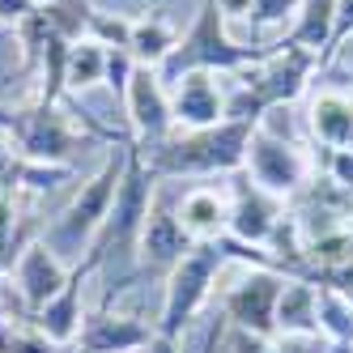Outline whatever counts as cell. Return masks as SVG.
Masks as SVG:
<instances>
[{
    "mask_svg": "<svg viewBox=\"0 0 353 353\" xmlns=\"http://www.w3.org/2000/svg\"><path fill=\"white\" fill-rule=\"evenodd\" d=\"M256 123L221 119L209 128H174L158 149H149L145 162L158 179H217V174H239L247 162V145Z\"/></svg>",
    "mask_w": 353,
    "mask_h": 353,
    "instance_id": "1",
    "label": "cell"
},
{
    "mask_svg": "<svg viewBox=\"0 0 353 353\" xmlns=\"http://www.w3.org/2000/svg\"><path fill=\"white\" fill-rule=\"evenodd\" d=\"M123 162H128V141L115 145L111 154L103 158V166H98L90 179L77 183V192L68 196V205L56 213V221L47 225V247L60 251V256L72 264L90 256V247L98 239V230H103V221L111 213V200H115V188H119V174H123Z\"/></svg>",
    "mask_w": 353,
    "mask_h": 353,
    "instance_id": "2",
    "label": "cell"
},
{
    "mask_svg": "<svg viewBox=\"0 0 353 353\" xmlns=\"http://www.w3.org/2000/svg\"><path fill=\"white\" fill-rule=\"evenodd\" d=\"M77 119L64 111V98H60V103H39V98H34V103L21 107V111H0V132L13 141V149L26 162L72 166L77 149L98 141L90 128H77Z\"/></svg>",
    "mask_w": 353,
    "mask_h": 353,
    "instance_id": "3",
    "label": "cell"
},
{
    "mask_svg": "<svg viewBox=\"0 0 353 353\" xmlns=\"http://www.w3.org/2000/svg\"><path fill=\"white\" fill-rule=\"evenodd\" d=\"M256 56H260L256 47H243L230 34V21L217 13L213 0H205V5L196 9V21L188 26V34H179V47L170 52V60L158 72H162V81H174V77L196 72V68L217 72V77H234V72H243Z\"/></svg>",
    "mask_w": 353,
    "mask_h": 353,
    "instance_id": "4",
    "label": "cell"
},
{
    "mask_svg": "<svg viewBox=\"0 0 353 353\" xmlns=\"http://www.w3.org/2000/svg\"><path fill=\"white\" fill-rule=\"evenodd\" d=\"M230 264L221 243H196L188 256L166 272V290H162V315L154 323V332L166 341H179L188 332V323L209 307L217 272Z\"/></svg>",
    "mask_w": 353,
    "mask_h": 353,
    "instance_id": "5",
    "label": "cell"
},
{
    "mask_svg": "<svg viewBox=\"0 0 353 353\" xmlns=\"http://www.w3.org/2000/svg\"><path fill=\"white\" fill-rule=\"evenodd\" d=\"M158 174L154 166L145 162V154L128 141V162H123V174H119V188H115V200H111V213L103 221V230H98L94 247H90V260L103 264L115 247H132L137 243V230L154 205V192H158Z\"/></svg>",
    "mask_w": 353,
    "mask_h": 353,
    "instance_id": "6",
    "label": "cell"
},
{
    "mask_svg": "<svg viewBox=\"0 0 353 353\" xmlns=\"http://www.w3.org/2000/svg\"><path fill=\"white\" fill-rule=\"evenodd\" d=\"M315 72H319V60L311 52H302L294 43H281V47L260 52L243 72H234V77L256 94V103L268 111V107H294L298 98L307 94Z\"/></svg>",
    "mask_w": 353,
    "mask_h": 353,
    "instance_id": "7",
    "label": "cell"
},
{
    "mask_svg": "<svg viewBox=\"0 0 353 353\" xmlns=\"http://www.w3.org/2000/svg\"><path fill=\"white\" fill-rule=\"evenodd\" d=\"M243 174H247L256 188H264L268 196L294 200L302 188L315 179V166H311V158H307V149H302V141L272 137V132L256 128V132H251V145H247Z\"/></svg>",
    "mask_w": 353,
    "mask_h": 353,
    "instance_id": "8",
    "label": "cell"
},
{
    "mask_svg": "<svg viewBox=\"0 0 353 353\" xmlns=\"http://www.w3.org/2000/svg\"><path fill=\"white\" fill-rule=\"evenodd\" d=\"M281 268H251L221 294V319L234 332H256V336H276V302L285 290Z\"/></svg>",
    "mask_w": 353,
    "mask_h": 353,
    "instance_id": "9",
    "label": "cell"
},
{
    "mask_svg": "<svg viewBox=\"0 0 353 353\" xmlns=\"http://www.w3.org/2000/svg\"><path fill=\"white\" fill-rule=\"evenodd\" d=\"M123 123H128V141L149 154L158 149L170 132H174V115H170V94H166V81L158 68H145L137 64L128 90H123Z\"/></svg>",
    "mask_w": 353,
    "mask_h": 353,
    "instance_id": "10",
    "label": "cell"
},
{
    "mask_svg": "<svg viewBox=\"0 0 353 353\" xmlns=\"http://www.w3.org/2000/svg\"><path fill=\"white\" fill-rule=\"evenodd\" d=\"M192 247L196 243L188 239V230L179 225V217H174V200L166 196V179H162L158 192H154V205H149L141 230H137V243H132L137 268L141 272H170Z\"/></svg>",
    "mask_w": 353,
    "mask_h": 353,
    "instance_id": "11",
    "label": "cell"
},
{
    "mask_svg": "<svg viewBox=\"0 0 353 353\" xmlns=\"http://www.w3.org/2000/svg\"><path fill=\"white\" fill-rule=\"evenodd\" d=\"M68 272H72V264L60 256V251L47 247V239L21 243L17 247V260L9 264V276H13V285H17V294H21V302H26L30 315L39 307H47V302L64 290Z\"/></svg>",
    "mask_w": 353,
    "mask_h": 353,
    "instance_id": "12",
    "label": "cell"
},
{
    "mask_svg": "<svg viewBox=\"0 0 353 353\" xmlns=\"http://www.w3.org/2000/svg\"><path fill=\"white\" fill-rule=\"evenodd\" d=\"M170 94V115H174V128H209V123L225 119V85L217 72H183V77L166 81Z\"/></svg>",
    "mask_w": 353,
    "mask_h": 353,
    "instance_id": "13",
    "label": "cell"
},
{
    "mask_svg": "<svg viewBox=\"0 0 353 353\" xmlns=\"http://www.w3.org/2000/svg\"><path fill=\"white\" fill-rule=\"evenodd\" d=\"M285 213V200L268 196L264 188H256L243 174L239 183H230V243H243V247H268L276 221Z\"/></svg>",
    "mask_w": 353,
    "mask_h": 353,
    "instance_id": "14",
    "label": "cell"
},
{
    "mask_svg": "<svg viewBox=\"0 0 353 353\" xmlns=\"http://www.w3.org/2000/svg\"><path fill=\"white\" fill-rule=\"evenodd\" d=\"M103 268L98 260H77L72 264V272H68V281H64V290L47 302V307H39L34 315H30V323L39 327V332L47 336V341H56V345H77V336H81V323H85V311H81V290H85V281Z\"/></svg>",
    "mask_w": 353,
    "mask_h": 353,
    "instance_id": "15",
    "label": "cell"
},
{
    "mask_svg": "<svg viewBox=\"0 0 353 353\" xmlns=\"http://www.w3.org/2000/svg\"><path fill=\"white\" fill-rule=\"evenodd\" d=\"M174 217L192 243H221L230 234V188L192 183L174 196Z\"/></svg>",
    "mask_w": 353,
    "mask_h": 353,
    "instance_id": "16",
    "label": "cell"
},
{
    "mask_svg": "<svg viewBox=\"0 0 353 353\" xmlns=\"http://www.w3.org/2000/svg\"><path fill=\"white\" fill-rule=\"evenodd\" d=\"M154 323H145L141 315L128 311H94L81 323V336H77V353H141L154 341Z\"/></svg>",
    "mask_w": 353,
    "mask_h": 353,
    "instance_id": "17",
    "label": "cell"
},
{
    "mask_svg": "<svg viewBox=\"0 0 353 353\" xmlns=\"http://www.w3.org/2000/svg\"><path fill=\"white\" fill-rule=\"evenodd\" d=\"M307 137L323 149H353V94L323 85L311 94Z\"/></svg>",
    "mask_w": 353,
    "mask_h": 353,
    "instance_id": "18",
    "label": "cell"
},
{
    "mask_svg": "<svg viewBox=\"0 0 353 353\" xmlns=\"http://www.w3.org/2000/svg\"><path fill=\"white\" fill-rule=\"evenodd\" d=\"M276 336H319V285H311V276H285L281 302H276Z\"/></svg>",
    "mask_w": 353,
    "mask_h": 353,
    "instance_id": "19",
    "label": "cell"
},
{
    "mask_svg": "<svg viewBox=\"0 0 353 353\" xmlns=\"http://www.w3.org/2000/svg\"><path fill=\"white\" fill-rule=\"evenodd\" d=\"M332 30H336V0H302L290 30H285V43L302 47L319 60V72L332 56Z\"/></svg>",
    "mask_w": 353,
    "mask_h": 353,
    "instance_id": "20",
    "label": "cell"
},
{
    "mask_svg": "<svg viewBox=\"0 0 353 353\" xmlns=\"http://www.w3.org/2000/svg\"><path fill=\"white\" fill-rule=\"evenodd\" d=\"M179 47V30L162 9H149L141 17H132V39H128V52L137 64L145 68H162L170 60V52Z\"/></svg>",
    "mask_w": 353,
    "mask_h": 353,
    "instance_id": "21",
    "label": "cell"
},
{
    "mask_svg": "<svg viewBox=\"0 0 353 353\" xmlns=\"http://www.w3.org/2000/svg\"><path fill=\"white\" fill-rule=\"evenodd\" d=\"M103 77H107V47L94 39L72 43L64 60V98L90 94L94 85H103Z\"/></svg>",
    "mask_w": 353,
    "mask_h": 353,
    "instance_id": "22",
    "label": "cell"
},
{
    "mask_svg": "<svg viewBox=\"0 0 353 353\" xmlns=\"http://www.w3.org/2000/svg\"><path fill=\"white\" fill-rule=\"evenodd\" d=\"M319 336L353 341V294L336 285H319Z\"/></svg>",
    "mask_w": 353,
    "mask_h": 353,
    "instance_id": "23",
    "label": "cell"
},
{
    "mask_svg": "<svg viewBox=\"0 0 353 353\" xmlns=\"http://www.w3.org/2000/svg\"><path fill=\"white\" fill-rule=\"evenodd\" d=\"M0 353H64V345L47 341L39 327L26 319V323H17V327L0 323Z\"/></svg>",
    "mask_w": 353,
    "mask_h": 353,
    "instance_id": "24",
    "label": "cell"
},
{
    "mask_svg": "<svg viewBox=\"0 0 353 353\" xmlns=\"http://www.w3.org/2000/svg\"><path fill=\"white\" fill-rule=\"evenodd\" d=\"M85 39L103 43V47H128V39H132V17L111 13V9H94L90 13V26H85Z\"/></svg>",
    "mask_w": 353,
    "mask_h": 353,
    "instance_id": "25",
    "label": "cell"
},
{
    "mask_svg": "<svg viewBox=\"0 0 353 353\" xmlns=\"http://www.w3.org/2000/svg\"><path fill=\"white\" fill-rule=\"evenodd\" d=\"M298 5H302V0H256V5H251V26H260V30L285 26V30H290Z\"/></svg>",
    "mask_w": 353,
    "mask_h": 353,
    "instance_id": "26",
    "label": "cell"
},
{
    "mask_svg": "<svg viewBox=\"0 0 353 353\" xmlns=\"http://www.w3.org/2000/svg\"><path fill=\"white\" fill-rule=\"evenodd\" d=\"M132 72H137V60H132L128 47H107V77H103V85L115 98H123V90H128V81H132Z\"/></svg>",
    "mask_w": 353,
    "mask_h": 353,
    "instance_id": "27",
    "label": "cell"
},
{
    "mask_svg": "<svg viewBox=\"0 0 353 353\" xmlns=\"http://www.w3.org/2000/svg\"><path fill=\"white\" fill-rule=\"evenodd\" d=\"M323 179H332L341 192H353V149H327Z\"/></svg>",
    "mask_w": 353,
    "mask_h": 353,
    "instance_id": "28",
    "label": "cell"
},
{
    "mask_svg": "<svg viewBox=\"0 0 353 353\" xmlns=\"http://www.w3.org/2000/svg\"><path fill=\"white\" fill-rule=\"evenodd\" d=\"M349 43H353V0H336V30H332V56H327V64H336V56Z\"/></svg>",
    "mask_w": 353,
    "mask_h": 353,
    "instance_id": "29",
    "label": "cell"
},
{
    "mask_svg": "<svg viewBox=\"0 0 353 353\" xmlns=\"http://www.w3.org/2000/svg\"><path fill=\"white\" fill-rule=\"evenodd\" d=\"M17 166H21V154L13 149V141L0 132V192H13V183H17Z\"/></svg>",
    "mask_w": 353,
    "mask_h": 353,
    "instance_id": "30",
    "label": "cell"
},
{
    "mask_svg": "<svg viewBox=\"0 0 353 353\" xmlns=\"http://www.w3.org/2000/svg\"><path fill=\"white\" fill-rule=\"evenodd\" d=\"M234 353H281V336H256V332H234Z\"/></svg>",
    "mask_w": 353,
    "mask_h": 353,
    "instance_id": "31",
    "label": "cell"
},
{
    "mask_svg": "<svg viewBox=\"0 0 353 353\" xmlns=\"http://www.w3.org/2000/svg\"><path fill=\"white\" fill-rule=\"evenodd\" d=\"M39 9V0H0V26H21L30 13Z\"/></svg>",
    "mask_w": 353,
    "mask_h": 353,
    "instance_id": "32",
    "label": "cell"
},
{
    "mask_svg": "<svg viewBox=\"0 0 353 353\" xmlns=\"http://www.w3.org/2000/svg\"><path fill=\"white\" fill-rule=\"evenodd\" d=\"M213 5H217V13L225 21H239V17L251 21V5H256V0H213Z\"/></svg>",
    "mask_w": 353,
    "mask_h": 353,
    "instance_id": "33",
    "label": "cell"
},
{
    "mask_svg": "<svg viewBox=\"0 0 353 353\" xmlns=\"http://www.w3.org/2000/svg\"><path fill=\"white\" fill-rule=\"evenodd\" d=\"M323 353H353V341H323Z\"/></svg>",
    "mask_w": 353,
    "mask_h": 353,
    "instance_id": "34",
    "label": "cell"
},
{
    "mask_svg": "<svg viewBox=\"0 0 353 353\" xmlns=\"http://www.w3.org/2000/svg\"><path fill=\"white\" fill-rule=\"evenodd\" d=\"M311 353H323V336H319V341H315V345H311Z\"/></svg>",
    "mask_w": 353,
    "mask_h": 353,
    "instance_id": "35",
    "label": "cell"
},
{
    "mask_svg": "<svg viewBox=\"0 0 353 353\" xmlns=\"http://www.w3.org/2000/svg\"><path fill=\"white\" fill-rule=\"evenodd\" d=\"M39 5H47V0H39Z\"/></svg>",
    "mask_w": 353,
    "mask_h": 353,
    "instance_id": "36",
    "label": "cell"
}]
</instances>
